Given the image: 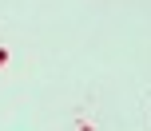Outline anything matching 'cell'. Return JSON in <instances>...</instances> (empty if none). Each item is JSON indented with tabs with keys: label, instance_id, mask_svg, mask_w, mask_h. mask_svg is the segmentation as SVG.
I'll return each instance as SVG.
<instances>
[{
	"label": "cell",
	"instance_id": "7a4b0ae2",
	"mask_svg": "<svg viewBox=\"0 0 151 131\" xmlns=\"http://www.w3.org/2000/svg\"><path fill=\"white\" fill-rule=\"evenodd\" d=\"M76 131H96V127H91L88 119H80V123H76Z\"/></svg>",
	"mask_w": 151,
	"mask_h": 131
},
{
	"label": "cell",
	"instance_id": "6da1fadb",
	"mask_svg": "<svg viewBox=\"0 0 151 131\" xmlns=\"http://www.w3.org/2000/svg\"><path fill=\"white\" fill-rule=\"evenodd\" d=\"M8 60H12V52H8V48H0V72L8 68Z\"/></svg>",
	"mask_w": 151,
	"mask_h": 131
}]
</instances>
